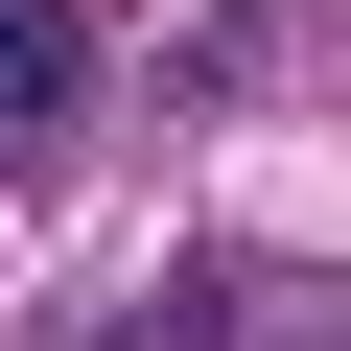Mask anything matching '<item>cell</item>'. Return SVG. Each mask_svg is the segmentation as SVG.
<instances>
[{"mask_svg":"<svg viewBox=\"0 0 351 351\" xmlns=\"http://www.w3.org/2000/svg\"><path fill=\"white\" fill-rule=\"evenodd\" d=\"M94 117V24H71V0H0V164H47Z\"/></svg>","mask_w":351,"mask_h":351,"instance_id":"6da1fadb","label":"cell"}]
</instances>
